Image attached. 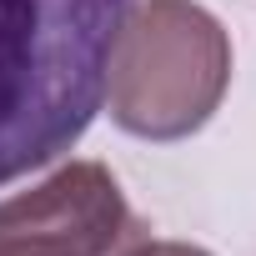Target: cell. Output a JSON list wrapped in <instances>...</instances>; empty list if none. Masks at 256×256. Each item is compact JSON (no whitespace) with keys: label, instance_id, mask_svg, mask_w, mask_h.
Listing matches in <instances>:
<instances>
[{"label":"cell","instance_id":"1","mask_svg":"<svg viewBox=\"0 0 256 256\" xmlns=\"http://www.w3.org/2000/svg\"><path fill=\"white\" fill-rule=\"evenodd\" d=\"M136 0H0V186L60 161L106 106Z\"/></svg>","mask_w":256,"mask_h":256},{"label":"cell","instance_id":"2","mask_svg":"<svg viewBox=\"0 0 256 256\" xmlns=\"http://www.w3.org/2000/svg\"><path fill=\"white\" fill-rule=\"evenodd\" d=\"M231 80V40L221 20L191 0L131 6L106 76L120 131L141 141H181L211 120Z\"/></svg>","mask_w":256,"mask_h":256},{"label":"cell","instance_id":"3","mask_svg":"<svg viewBox=\"0 0 256 256\" xmlns=\"http://www.w3.org/2000/svg\"><path fill=\"white\" fill-rule=\"evenodd\" d=\"M141 241V216L100 161H70L0 201V256H131Z\"/></svg>","mask_w":256,"mask_h":256},{"label":"cell","instance_id":"4","mask_svg":"<svg viewBox=\"0 0 256 256\" xmlns=\"http://www.w3.org/2000/svg\"><path fill=\"white\" fill-rule=\"evenodd\" d=\"M131 256H211V251H201V246H186V241H141Z\"/></svg>","mask_w":256,"mask_h":256}]
</instances>
